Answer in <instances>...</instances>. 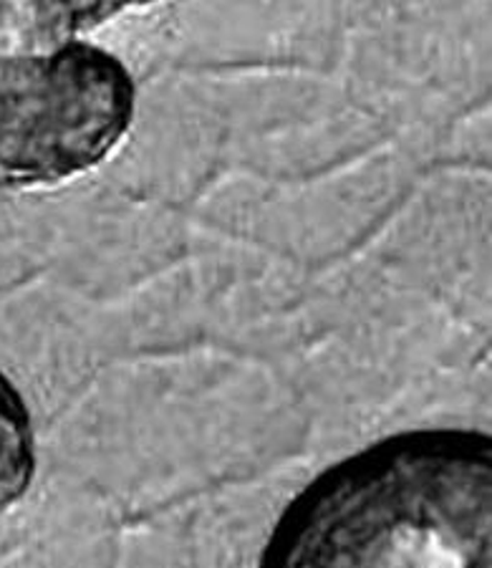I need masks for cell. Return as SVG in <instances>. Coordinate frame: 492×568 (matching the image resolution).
<instances>
[{
  "mask_svg": "<svg viewBox=\"0 0 492 568\" xmlns=\"http://www.w3.org/2000/svg\"><path fill=\"white\" fill-rule=\"evenodd\" d=\"M35 475V435L29 405L0 372V516L29 493Z\"/></svg>",
  "mask_w": 492,
  "mask_h": 568,
  "instance_id": "cell-3",
  "label": "cell"
},
{
  "mask_svg": "<svg viewBox=\"0 0 492 568\" xmlns=\"http://www.w3.org/2000/svg\"><path fill=\"white\" fill-rule=\"evenodd\" d=\"M122 8L0 3V187L84 175L130 132L132 73L120 57L84 39Z\"/></svg>",
  "mask_w": 492,
  "mask_h": 568,
  "instance_id": "cell-2",
  "label": "cell"
},
{
  "mask_svg": "<svg viewBox=\"0 0 492 568\" xmlns=\"http://www.w3.org/2000/svg\"><path fill=\"white\" fill-rule=\"evenodd\" d=\"M258 568H492V439L409 429L318 475Z\"/></svg>",
  "mask_w": 492,
  "mask_h": 568,
  "instance_id": "cell-1",
  "label": "cell"
}]
</instances>
